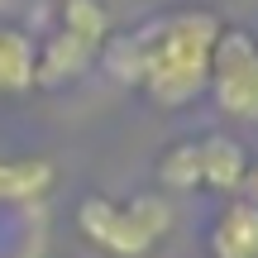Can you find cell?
Returning <instances> with one entry per match:
<instances>
[{
  "instance_id": "cell-1",
  "label": "cell",
  "mask_w": 258,
  "mask_h": 258,
  "mask_svg": "<svg viewBox=\"0 0 258 258\" xmlns=\"http://www.w3.org/2000/svg\"><path fill=\"white\" fill-rule=\"evenodd\" d=\"M225 19L215 10H172L148 24L129 29L124 38H110L101 48L110 72L120 82L139 86L153 105L182 110L211 82V57Z\"/></svg>"
},
{
  "instance_id": "cell-2",
  "label": "cell",
  "mask_w": 258,
  "mask_h": 258,
  "mask_svg": "<svg viewBox=\"0 0 258 258\" xmlns=\"http://www.w3.org/2000/svg\"><path fill=\"white\" fill-rule=\"evenodd\" d=\"M172 206L158 191L139 196H86L77 206V230L105 258H153L172 234Z\"/></svg>"
},
{
  "instance_id": "cell-3",
  "label": "cell",
  "mask_w": 258,
  "mask_h": 258,
  "mask_svg": "<svg viewBox=\"0 0 258 258\" xmlns=\"http://www.w3.org/2000/svg\"><path fill=\"white\" fill-rule=\"evenodd\" d=\"M158 182L167 191H220L234 196L249 186V153L230 134H196L158 158Z\"/></svg>"
},
{
  "instance_id": "cell-4",
  "label": "cell",
  "mask_w": 258,
  "mask_h": 258,
  "mask_svg": "<svg viewBox=\"0 0 258 258\" xmlns=\"http://www.w3.org/2000/svg\"><path fill=\"white\" fill-rule=\"evenodd\" d=\"M206 91L215 96L220 115L244 120V124H258V34L234 29V24L220 29Z\"/></svg>"
},
{
  "instance_id": "cell-5",
  "label": "cell",
  "mask_w": 258,
  "mask_h": 258,
  "mask_svg": "<svg viewBox=\"0 0 258 258\" xmlns=\"http://www.w3.org/2000/svg\"><path fill=\"white\" fill-rule=\"evenodd\" d=\"M206 253L211 258H258V201L253 196H234L220 206L211 234H206Z\"/></svg>"
},
{
  "instance_id": "cell-6",
  "label": "cell",
  "mask_w": 258,
  "mask_h": 258,
  "mask_svg": "<svg viewBox=\"0 0 258 258\" xmlns=\"http://www.w3.org/2000/svg\"><path fill=\"white\" fill-rule=\"evenodd\" d=\"M57 167L48 158H0V206H24L53 191Z\"/></svg>"
},
{
  "instance_id": "cell-7",
  "label": "cell",
  "mask_w": 258,
  "mask_h": 258,
  "mask_svg": "<svg viewBox=\"0 0 258 258\" xmlns=\"http://www.w3.org/2000/svg\"><path fill=\"white\" fill-rule=\"evenodd\" d=\"M34 53L38 43L15 24H0V96L34 91Z\"/></svg>"
},
{
  "instance_id": "cell-8",
  "label": "cell",
  "mask_w": 258,
  "mask_h": 258,
  "mask_svg": "<svg viewBox=\"0 0 258 258\" xmlns=\"http://www.w3.org/2000/svg\"><path fill=\"white\" fill-rule=\"evenodd\" d=\"M62 29L77 38H86L91 48H105L110 43V15H105L101 0H62Z\"/></svg>"
},
{
  "instance_id": "cell-9",
  "label": "cell",
  "mask_w": 258,
  "mask_h": 258,
  "mask_svg": "<svg viewBox=\"0 0 258 258\" xmlns=\"http://www.w3.org/2000/svg\"><path fill=\"white\" fill-rule=\"evenodd\" d=\"M249 186H253V201H258V167H249Z\"/></svg>"
}]
</instances>
